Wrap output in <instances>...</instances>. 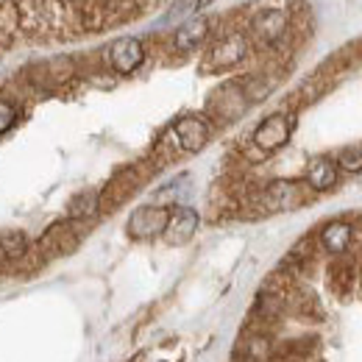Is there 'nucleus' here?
Wrapping results in <instances>:
<instances>
[{
    "instance_id": "17",
    "label": "nucleus",
    "mask_w": 362,
    "mask_h": 362,
    "mask_svg": "<svg viewBox=\"0 0 362 362\" xmlns=\"http://www.w3.org/2000/svg\"><path fill=\"white\" fill-rule=\"evenodd\" d=\"M206 37H209V20L206 17H192V20H187L176 31L173 45H176V50L187 53V50H195Z\"/></svg>"
},
{
    "instance_id": "6",
    "label": "nucleus",
    "mask_w": 362,
    "mask_h": 362,
    "mask_svg": "<svg viewBox=\"0 0 362 362\" xmlns=\"http://www.w3.org/2000/svg\"><path fill=\"white\" fill-rule=\"evenodd\" d=\"M134 3L136 0H81V23L90 31L106 28V25L129 17Z\"/></svg>"
},
{
    "instance_id": "3",
    "label": "nucleus",
    "mask_w": 362,
    "mask_h": 362,
    "mask_svg": "<svg viewBox=\"0 0 362 362\" xmlns=\"http://www.w3.org/2000/svg\"><path fill=\"white\" fill-rule=\"evenodd\" d=\"M287 0H259L251 14V31L262 45H273L287 31Z\"/></svg>"
},
{
    "instance_id": "11",
    "label": "nucleus",
    "mask_w": 362,
    "mask_h": 362,
    "mask_svg": "<svg viewBox=\"0 0 362 362\" xmlns=\"http://www.w3.org/2000/svg\"><path fill=\"white\" fill-rule=\"evenodd\" d=\"M76 245H78V231L73 228V221L53 223V226L42 234V240H40V248L45 251L47 257H64V254H70Z\"/></svg>"
},
{
    "instance_id": "9",
    "label": "nucleus",
    "mask_w": 362,
    "mask_h": 362,
    "mask_svg": "<svg viewBox=\"0 0 362 362\" xmlns=\"http://www.w3.org/2000/svg\"><path fill=\"white\" fill-rule=\"evenodd\" d=\"M170 221V209L165 206H139L129 218V234L136 240H148L156 234H165V226Z\"/></svg>"
},
{
    "instance_id": "22",
    "label": "nucleus",
    "mask_w": 362,
    "mask_h": 362,
    "mask_svg": "<svg viewBox=\"0 0 362 362\" xmlns=\"http://www.w3.org/2000/svg\"><path fill=\"white\" fill-rule=\"evenodd\" d=\"M14 120H17V109H14L8 100L0 98V134H6V132L14 126Z\"/></svg>"
},
{
    "instance_id": "21",
    "label": "nucleus",
    "mask_w": 362,
    "mask_h": 362,
    "mask_svg": "<svg viewBox=\"0 0 362 362\" xmlns=\"http://www.w3.org/2000/svg\"><path fill=\"white\" fill-rule=\"evenodd\" d=\"M337 168H343V170H349V173H360L362 170V145L343 148L340 156H337Z\"/></svg>"
},
{
    "instance_id": "12",
    "label": "nucleus",
    "mask_w": 362,
    "mask_h": 362,
    "mask_svg": "<svg viewBox=\"0 0 362 362\" xmlns=\"http://www.w3.org/2000/svg\"><path fill=\"white\" fill-rule=\"evenodd\" d=\"M195 228H198V212L189 206H176V209H170V221L165 226V240L170 245H184L192 240Z\"/></svg>"
},
{
    "instance_id": "4",
    "label": "nucleus",
    "mask_w": 362,
    "mask_h": 362,
    "mask_svg": "<svg viewBox=\"0 0 362 362\" xmlns=\"http://www.w3.org/2000/svg\"><path fill=\"white\" fill-rule=\"evenodd\" d=\"M307 201H310V187L301 181L287 179L271 181L259 195V206L265 212H293V209L304 206Z\"/></svg>"
},
{
    "instance_id": "19",
    "label": "nucleus",
    "mask_w": 362,
    "mask_h": 362,
    "mask_svg": "<svg viewBox=\"0 0 362 362\" xmlns=\"http://www.w3.org/2000/svg\"><path fill=\"white\" fill-rule=\"evenodd\" d=\"M17 6L8 0H0V47H8L14 40V28H17Z\"/></svg>"
},
{
    "instance_id": "15",
    "label": "nucleus",
    "mask_w": 362,
    "mask_h": 362,
    "mask_svg": "<svg viewBox=\"0 0 362 362\" xmlns=\"http://www.w3.org/2000/svg\"><path fill=\"white\" fill-rule=\"evenodd\" d=\"M351 237H354L351 223H346V221H332V223H326L323 231H320V245H323L329 254L340 257V254H346V251H349Z\"/></svg>"
},
{
    "instance_id": "10",
    "label": "nucleus",
    "mask_w": 362,
    "mask_h": 362,
    "mask_svg": "<svg viewBox=\"0 0 362 362\" xmlns=\"http://www.w3.org/2000/svg\"><path fill=\"white\" fill-rule=\"evenodd\" d=\"M209 109L221 117V120H237L245 109H248V98H245V92H243V84L240 81H228L223 84L221 90L212 95V100H209Z\"/></svg>"
},
{
    "instance_id": "13",
    "label": "nucleus",
    "mask_w": 362,
    "mask_h": 362,
    "mask_svg": "<svg viewBox=\"0 0 362 362\" xmlns=\"http://www.w3.org/2000/svg\"><path fill=\"white\" fill-rule=\"evenodd\" d=\"M234 360H237V362H271L273 360L271 340H268L265 334H259V332L245 334V337L237 343Z\"/></svg>"
},
{
    "instance_id": "2",
    "label": "nucleus",
    "mask_w": 362,
    "mask_h": 362,
    "mask_svg": "<svg viewBox=\"0 0 362 362\" xmlns=\"http://www.w3.org/2000/svg\"><path fill=\"white\" fill-rule=\"evenodd\" d=\"M67 14H70V0H20V8H17L20 25L31 37L64 31Z\"/></svg>"
},
{
    "instance_id": "18",
    "label": "nucleus",
    "mask_w": 362,
    "mask_h": 362,
    "mask_svg": "<svg viewBox=\"0 0 362 362\" xmlns=\"http://www.w3.org/2000/svg\"><path fill=\"white\" fill-rule=\"evenodd\" d=\"M98 209H100V195L98 192H81L70 201L67 215H70V221H87V218L98 215Z\"/></svg>"
},
{
    "instance_id": "14",
    "label": "nucleus",
    "mask_w": 362,
    "mask_h": 362,
    "mask_svg": "<svg viewBox=\"0 0 362 362\" xmlns=\"http://www.w3.org/2000/svg\"><path fill=\"white\" fill-rule=\"evenodd\" d=\"M28 254V240L23 231H3L0 234V273H8Z\"/></svg>"
},
{
    "instance_id": "8",
    "label": "nucleus",
    "mask_w": 362,
    "mask_h": 362,
    "mask_svg": "<svg viewBox=\"0 0 362 362\" xmlns=\"http://www.w3.org/2000/svg\"><path fill=\"white\" fill-rule=\"evenodd\" d=\"M106 62H109V67H112L115 73L129 76V73H134L136 67L145 62V47H142V42L134 40V37L115 40L112 45L106 47Z\"/></svg>"
},
{
    "instance_id": "7",
    "label": "nucleus",
    "mask_w": 362,
    "mask_h": 362,
    "mask_svg": "<svg viewBox=\"0 0 362 362\" xmlns=\"http://www.w3.org/2000/svg\"><path fill=\"white\" fill-rule=\"evenodd\" d=\"M248 56V40L243 34H226L223 40H218L215 45L209 47L204 70L221 73V70H231L234 64H240Z\"/></svg>"
},
{
    "instance_id": "23",
    "label": "nucleus",
    "mask_w": 362,
    "mask_h": 362,
    "mask_svg": "<svg viewBox=\"0 0 362 362\" xmlns=\"http://www.w3.org/2000/svg\"><path fill=\"white\" fill-rule=\"evenodd\" d=\"M209 3H215V0H198V8H206Z\"/></svg>"
},
{
    "instance_id": "20",
    "label": "nucleus",
    "mask_w": 362,
    "mask_h": 362,
    "mask_svg": "<svg viewBox=\"0 0 362 362\" xmlns=\"http://www.w3.org/2000/svg\"><path fill=\"white\" fill-rule=\"evenodd\" d=\"M354 279H357V273H354V265H349V262H334V265L329 268V284H332L340 296H346V293L354 287Z\"/></svg>"
},
{
    "instance_id": "1",
    "label": "nucleus",
    "mask_w": 362,
    "mask_h": 362,
    "mask_svg": "<svg viewBox=\"0 0 362 362\" xmlns=\"http://www.w3.org/2000/svg\"><path fill=\"white\" fill-rule=\"evenodd\" d=\"M209 132L212 129H209V123L204 117H198V115L181 117L156 142V159L159 162H170L181 153H198L209 142Z\"/></svg>"
},
{
    "instance_id": "5",
    "label": "nucleus",
    "mask_w": 362,
    "mask_h": 362,
    "mask_svg": "<svg viewBox=\"0 0 362 362\" xmlns=\"http://www.w3.org/2000/svg\"><path fill=\"white\" fill-rule=\"evenodd\" d=\"M290 134H293V115L276 112V115L265 117V120L257 126L251 142H254V148L259 151V156H268V153H276L279 148H284Z\"/></svg>"
},
{
    "instance_id": "16",
    "label": "nucleus",
    "mask_w": 362,
    "mask_h": 362,
    "mask_svg": "<svg viewBox=\"0 0 362 362\" xmlns=\"http://www.w3.org/2000/svg\"><path fill=\"white\" fill-rule=\"evenodd\" d=\"M337 184V162H332L329 156H317L307 168V187L315 192H326Z\"/></svg>"
}]
</instances>
